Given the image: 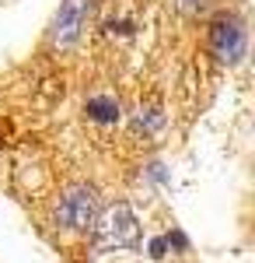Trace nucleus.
I'll return each instance as SVG.
<instances>
[{
  "instance_id": "1",
  "label": "nucleus",
  "mask_w": 255,
  "mask_h": 263,
  "mask_svg": "<svg viewBox=\"0 0 255 263\" xmlns=\"http://www.w3.org/2000/svg\"><path fill=\"white\" fill-rule=\"evenodd\" d=\"M95 249L109 253V249H133L140 242V221L130 203H112L95 218Z\"/></svg>"
},
{
  "instance_id": "2",
  "label": "nucleus",
  "mask_w": 255,
  "mask_h": 263,
  "mask_svg": "<svg viewBox=\"0 0 255 263\" xmlns=\"http://www.w3.org/2000/svg\"><path fill=\"white\" fill-rule=\"evenodd\" d=\"M98 218V193L91 186H70L56 203V224H63L67 232H88Z\"/></svg>"
},
{
  "instance_id": "3",
  "label": "nucleus",
  "mask_w": 255,
  "mask_h": 263,
  "mask_svg": "<svg viewBox=\"0 0 255 263\" xmlns=\"http://www.w3.org/2000/svg\"><path fill=\"white\" fill-rule=\"evenodd\" d=\"M210 46H214L220 63H238L245 57V25L235 14H220L210 28Z\"/></svg>"
},
{
  "instance_id": "4",
  "label": "nucleus",
  "mask_w": 255,
  "mask_h": 263,
  "mask_svg": "<svg viewBox=\"0 0 255 263\" xmlns=\"http://www.w3.org/2000/svg\"><path fill=\"white\" fill-rule=\"evenodd\" d=\"M88 4H91V0H63V4H59V14H56V21H53V42H56V46H70V42L80 35Z\"/></svg>"
},
{
  "instance_id": "5",
  "label": "nucleus",
  "mask_w": 255,
  "mask_h": 263,
  "mask_svg": "<svg viewBox=\"0 0 255 263\" xmlns=\"http://www.w3.org/2000/svg\"><path fill=\"white\" fill-rule=\"evenodd\" d=\"M88 116H91L95 123H116L119 120V105L112 99H105V95L88 99Z\"/></svg>"
},
{
  "instance_id": "6",
  "label": "nucleus",
  "mask_w": 255,
  "mask_h": 263,
  "mask_svg": "<svg viewBox=\"0 0 255 263\" xmlns=\"http://www.w3.org/2000/svg\"><path fill=\"white\" fill-rule=\"evenodd\" d=\"M164 249H168V239H154V242H151V256L161 260V256H164Z\"/></svg>"
},
{
  "instance_id": "7",
  "label": "nucleus",
  "mask_w": 255,
  "mask_h": 263,
  "mask_svg": "<svg viewBox=\"0 0 255 263\" xmlns=\"http://www.w3.org/2000/svg\"><path fill=\"white\" fill-rule=\"evenodd\" d=\"M137 126H147V130H157L161 126V116H140Z\"/></svg>"
}]
</instances>
